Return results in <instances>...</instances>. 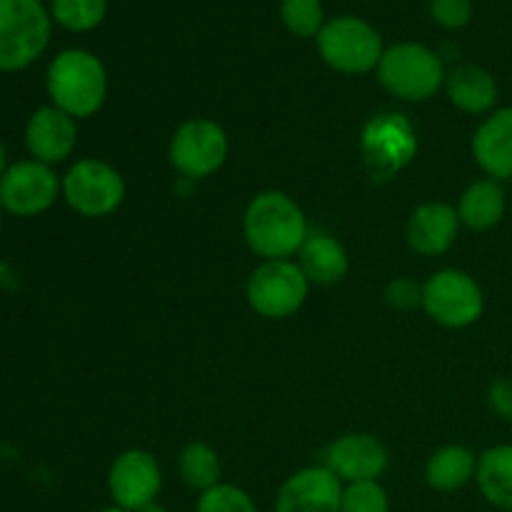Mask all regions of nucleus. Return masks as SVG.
<instances>
[{
    "label": "nucleus",
    "instance_id": "obj_1",
    "mask_svg": "<svg viewBox=\"0 0 512 512\" xmlns=\"http://www.w3.org/2000/svg\"><path fill=\"white\" fill-rule=\"evenodd\" d=\"M248 248L263 260H290L300 253L310 228L303 208L280 190H265L248 203L243 215Z\"/></svg>",
    "mask_w": 512,
    "mask_h": 512
},
{
    "label": "nucleus",
    "instance_id": "obj_2",
    "mask_svg": "<svg viewBox=\"0 0 512 512\" xmlns=\"http://www.w3.org/2000/svg\"><path fill=\"white\" fill-rule=\"evenodd\" d=\"M45 88L50 103L70 118H90L108 98V73L98 55L80 48L63 50L50 63Z\"/></svg>",
    "mask_w": 512,
    "mask_h": 512
},
{
    "label": "nucleus",
    "instance_id": "obj_3",
    "mask_svg": "<svg viewBox=\"0 0 512 512\" xmlns=\"http://www.w3.org/2000/svg\"><path fill=\"white\" fill-rule=\"evenodd\" d=\"M445 68L438 53L420 43H398L385 48L378 65V80L390 95L405 103H425L445 83Z\"/></svg>",
    "mask_w": 512,
    "mask_h": 512
},
{
    "label": "nucleus",
    "instance_id": "obj_4",
    "mask_svg": "<svg viewBox=\"0 0 512 512\" xmlns=\"http://www.w3.org/2000/svg\"><path fill=\"white\" fill-rule=\"evenodd\" d=\"M50 40L40 0H0V73H18L43 55Z\"/></svg>",
    "mask_w": 512,
    "mask_h": 512
},
{
    "label": "nucleus",
    "instance_id": "obj_5",
    "mask_svg": "<svg viewBox=\"0 0 512 512\" xmlns=\"http://www.w3.org/2000/svg\"><path fill=\"white\" fill-rule=\"evenodd\" d=\"M320 58L333 70L345 75H363L378 70L383 58V38L365 20L343 15L323 25L318 33Z\"/></svg>",
    "mask_w": 512,
    "mask_h": 512
},
{
    "label": "nucleus",
    "instance_id": "obj_6",
    "mask_svg": "<svg viewBox=\"0 0 512 512\" xmlns=\"http://www.w3.org/2000/svg\"><path fill=\"white\" fill-rule=\"evenodd\" d=\"M423 310L433 323L443 328H470L485 313L483 288L465 270H438L423 283Z\"/></svg>",
    "mask_w": 512,
    "mask_h": 512
},
{
    "label": "nucleus",
    "instance_id": "obj_7",
    "mask_svg": "<svg viewBox=\"0 0 512 512\" xmlns=\"http://www.w3.org/2000/svg\"><path fill=\"white\" fill-rule=\"evenodd\" d=\"M310 293V280L300 270L298 260H263L250 273L248 303L260 318L285 320L298 313Z\"/></svg>",
    "mask_w": 512,
    "mask_h": 512
},
{
    "label": "nucleus",
    "instance_id": "obj_8",
    "mask_svg": "<svg viewBox=\"0 0 512 512\" xmlns=\"http://www.w3.org/2000/svg\"><path fill=\"white\" fill-rule=\"evenodd\" d=\"M63 200L83 218H108L123 205L125 180L105 160L83 158L63 175Z\"/></svg>",
    "mask_w": 512,
    "mask_h": 512
},
{
    "label": "nucleus",
    "instance_id": "obj_9",
    "mask_svg": "<svg viewBox=\"0 0 512 512\" xmlns=\"http://www.w3.org/2000/svg\"><path fill=\"white\" fill-rule=\"evenodd\" d=\"M230 153V140L223 125L208 118H190L170 138V165L183 178H210L225 165Z\"/></svg>",
    "mask_w": 512,
    "mask_h": 512
},
{
    "label": "nucleus",
    "instance_id": "obj_10",
    "mask_svg": "<svg viewBox=\"0 0 512 512\" xmlns=\"http://www.w3.org/2000/svg\"><path fill=\"white\" fill-rule=\"evenodd\" d=\"M63 195V178H58L53 165L40 160H18L10 163L0 180V205L15 218L43 215Z\"/></svg>",
    "mask_w": 512,
    "mask_h": 512
},
{
    "label": "nucleus",
    "instance_id": "obj_11",
    "mask_svg": "<svg viewBox=\"0 0 512 512\" xmlns=\"http://www.w3.org/2000/svg\"><path fill=\"white\" fill-rule=\"evenodd\" d=\"M163 490V470L148 450L130 448L113 460L108 470V493L115 508L138 512L155 503Z\"/></svg>",
    "mask_w": 512,
    "mask_h": 512
},
{
    "label": "nucleus",
    "instance_id": "obj_12",
    "mask_svg": "<svg viewBox=\"0 0 512 512\" xmlns=\"http://www.w3.org/2000/svg\"><path fill=\"white\" fill-rule=\"evenodd\" d=\"M388 463V448L370 433L340 435L325 453V468L343 485L378 480Z\"/></svg>",
    "mask_w": 512,
    "mask_h": 512
},
{
    "label": "nucleus",
    "instance_id": "obj_13",
    "mask_svg": "<svg viewBox=\"0 0 512 512\" xmlns=\"http://www.w3.org/2000/svg\"><path fill=\"white\" fill-rule=\"evenodd\" d=\"M343 488L325 465H310L280 485L275 512H340Z\"/></svg>",
    "mask_w": 512,
    "mask_h": 512
},
{
    "label": "nucleus",
    "instance_id": "obj_14",
    "mask_svg": "<svg viewBox=\"0 0 512 512\" xmlns=\"http://www.w3.org/2000/svg\"><path fill=\"white\" fill-rule=\"evenodd\" d=\"M78 145V125L75 118L55 105H43L35 110L25 125V148L45 165H58L73 155Z\"/></svg>",
    "mask_w": 512,
    "mask_h": 512
},
{
    "label": "nucleus",
    "instance_id": "obj_15",
    "mask_svg": "<svg viewBox=\"0 0 512 512\" xmlns=\"http://www.w3.org/2000/svg\"><path fill=\"white\" fill-rule=\"evenodd\" d=\"M473 158L488 178L512 180V105L485 115L473 135Z\"/></svg>",
    "mask_w": 512,
    "mask_h": 512
},
{
    "label": "nucleus",
    "instance_id": "obj_16",
    "mask_svg": "<svg viewBox=\"0 0 512 512\" xmlns=\"http://www.w3.org/2000/svg\"><path fill=\"white\" fill-rule=\"evenodd\" d=\"M460 233L458 210L448 203H423L413 210L408 220V245L418 255L435 258V255L448 253L455 245Z\"/></svg>",
    "mask_w": 512,
    "mask_h": 512
},
{
    "label": "nucleus",
    "instance_id": "obj_17",
    "mask_svg": "<svg viewBox=\"0 0 512 512\" xmlns=\"http://www.w3.org/2000/svg\"><path fill=\"white\" fill-rule=\"evenodd\" d=\"M455 210H458L460 225H465L473 233H488V230L498 228L505 218V210H508L503 183L493 178L475 180L460 195Z\"/></svg>",
    "mask_w": 512,
    "mask_h": 512
},
{
    "label": "nucleus",
    "instance_id": "obj_18",
    "mask_svg": "<svg viewBox=\"0 0 512 512\" xmlns=\"http://www.w3.org/2000/svg\"><path fill=\"white\" fill-rule=\"evenodd\" d=\"M450 103L468 115H490L498 108V83L480 65H460L445 78Z\"/></svg>",
    "mask_w": 512,
    "mask_h": 512
},
{
    "label": "nucleus",
    "instance_id": "obj_19",
    "mask_svg": "<svg viewBox=\"0 0 512 512\" xmlns=\"http://www.w3.org/2000/svg\"><path fill=\"white\" fill-rule=\"evenodd\" d=\"M298 265L310 285H338L350 270V258L338 238L328 233H310L298 253Z\"/></svg>",
    "mask_w": 512,
    "mask_h": 512
},
{
    "label": "nucleus",
    "instance_id": "obj_20",
    "mask_svg": "<svg viewBox=\"0 0 512 512\" xmlns=\"http://www.w3.org/2000/svg\"><path fill=\"white\" fill-rule=\"evenodd\" d=\"M478 473V455L465 445H443L430 455L425 480L438 493H458L470 485Z\"/></svg>",
    "mask_w": 512,
    "mask_h": 512
},
{
    "label": "nucleus",
    "instance_id": "obj_21",
    "mask_svg": "<svg viewBox=\"0 0 512 512\" xmlns=\"http://www.w3.org/2000/svg\"><path fill=\"white\" fill-rule=\"evenodd\" d=\"M475 483L493 508L512 512V443L495 445L480 455Z\"/></svg>",
    "mask_w": 512,
    "mask_h": 512
},
{
    "label": "nucleus",
    "instance_id": "obj_22",
    "mask_svg": "<svg viewBox=\"0 0 512 512\" xmlns=\"http://www.w3.org/2000/svg\"><path fill=\"white\" fill-rule=\"evenodd\" d=\"M178 473L183 483L195 493H205V490L223 483L220 480L223 478V463H220L218 453L203 440H193L180 450Z\"/></svg>",
    "mask_w": 512,
    "mask_h": 512
},
{
    "label": "nucleus",
    "instance_id": "obj_23",
    "mask_svg": "<svg viewBox=\"0 0 512 512\" xmlns=\"http://www.w3.org/2000/svg\"><path fill=\"white\" fill-rule=\"evenodd\" d=\"M53 18L73 33H85L103 23L108 0H53Z\"/></svg>",
    "mask_w": 512,
    "mask_h": 512
},
{
    "label": "nucleus",
    "instance_id": "obj_24",
    "mask_svg": "<svg viewBox=\"0 0 512 512\" xmlns=\"http://www.w3.org/2000/svg\"><path fill=\"white\" fill-rule=\"evenodd\" d=\"M280 18H283L285 28L298 38H313L325 25L320 0H283Z\"/></svg>",
    "mask_w": 512,
    "mask_h": 512
},
{
    "label": "nucleus",
    "instance_id": "obj_25",
    "mask_svg": "<svg viewBox=\"0 0 512 512\" xmlns=\"http://www.w3.org/2000/svg\"><path fill=\"white\" fill-rule=\"evenodd\" d=\"M195 512H258V505L250 498V493H245L238 485L220 483L200 493Z\"/></svg>",
    "mask_w": 512,
    "mask_h": 512
},
{
    "label": "nucleus",
    "instance_id": "obj_26",
    "mask_svg": "<svg viewBox=\"0 0 512 512\" xmlns=\"http://www.w3.org/2000/svg\"><path fill=\"white\" fill-rule=\"evenodd\" d=\"M340 512H390V498L378 480L350 483L343 488Z\"/></svg>",
    "mask_w": 512,
    "mask_h": 512
},
{
    "label": "nucleus",
    "instance_id": "obj_27",
    "mask_svg": "<svg viewBox=\"0 0 512 512\" xmlns=\"http://www.w3.org/2000/svg\"><path fill=\"white\" fill-rule=\"evenodd\" d=\"M430 15L448 30H460L470 23L473 0H430Z\"/></svg>",
    "mask_w": 512,
    "mask_h": 512
},
{
    "label": "nucleus",
    "instance_id": "obj_28",
    "mask_svg": "<svg viewBox=\"0 0 512 512\" xmlns=\"http://www.w3.org/2000/svg\"><path fill=\"white\" fill-rule=\"evenodd\" d=\"M385 303L395 310L423 308V285H418L410 278H395L385 288Z\"/></svg>",
    "mask_w": 512,
    "mask_h": 512
},
{
    "label": "nucleus",
    "instance_id": "obj_29",
    "mask_svg": "<svg viewBox=\"0 0 512 512\" xmlns=\"http://www.w3.org/2000/svg\"><path fill=\"white\" fill-rule=\"evenodd\" d=\"M488 405L498 418L512 423V378L493 380L488 390Z\"/></svg>",
    "mask_w": 512,
    "mask_h": 512
},
{
    "label": "nucleus",
    "instance_id": "obj_30",
    "mask_svg": "<svg viewBox=\"0 0 512 512\" xmlns=\"http://www.w3.org/2000/svg\"><path fill=\"white\" fill-rule=\"evenodd\" d=\"M8 168H10V165H8V150H5L3 140H0V180H3L5 170H8Z\"/></svg>",
    "mask_w": 512,
    "mask_h": 512
},
{
    "label": "nucleus",
    "instance_id": "obj_31",
    "mask_svg": "<svg viewBox=\"0 0 512 512\" xmlns=\"http://www.w3.org/2000/svg\"><path fill=\"white\" fill-rule=\"evenodd\" d=\"M138 512H168V510H165V505H160L158 500H155V503L145 505V508H140Z\"/></svg>",
    "mask_w": 512,
    "mask_h": 512
},
{
    "label": "nucleus",
    "instance_id": "obj_32",
    "mask_svg": "<svg viewBox=\"0 0 512 512\" xmlns=\"http://www.w3.org/2000/svg\"><path fill=\"white\" fill-rule=\"evenodd\" d=\"M95 512H128V510H123V508H115V505H113V508H103V510H95Z\"/></svg>",
    "mask_w": 512,
    "mask_h": 512
},
{
    "label": "nucleus",
    "instance_id": "obj_33",
    "mask_svg": "<svg viewBox=\"0 0 512 512\" xmlns=\"http://www.w3.org/2000/svg\"><path fill=\"white\" fill-rule=\"evenodd\" d=\"M3 213L5 210H3V205H0V223H3Z\"/></svg>",
    "mask_w": 512,
    "mask_h": 512
}]
</instances>
